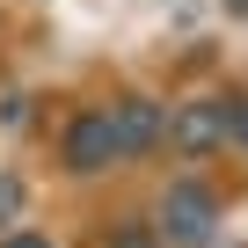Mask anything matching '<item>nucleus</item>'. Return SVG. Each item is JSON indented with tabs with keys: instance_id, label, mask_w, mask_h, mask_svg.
<instances>
[{
	"instance_id": "nucleus-1",
	"label": "nucleus",
	"mask_w": 248,
	"mask_h": 248,
	"mask_svg": "<svg viewBox=\"0 0 248 248\" xmlns=\"http://www.w3.org/2000/svg\"><path fill=\"white\" fill-rule=\"evenodd\" d=\"M212 226H219V190H212V183L183 175V183L161 190V212H154V233H161V241H175V248H204Z\"/></svg>"
},
{
	"instance_id": "nucleus-6",
	"label": "nucleus",
	"mask_w": 248,
	"mask_h": 248,
	"mask_svg": "<svg viewBox=\"0 0 248 248\" xmlns=\"http://www.w3.org/2000/svg\"><path fill=\"white\" fill-rule=\"evenodd\" d=\"M226 146H248V95H226Z\"/></svg>"
},
{
	"instance_id": "nucleus-4",
	"label": "nucleus",
	"mask_w": 248,
	"mask_h": 248,
	"mask_svg": "<svg viewBox=\"0 0 248 248\" xmlns=\"http://www.w3.org/2000/svg\"><path fill=\"white\" fill-rule=\"evenodd\" d=\"M109 117H117L124 161H146L154 146H168V109H161L154 95H124V102H109Z\"/></svg>"
},
{
	"instance_id": "nucleus-3",
	"label": "nucleus",
	"mask_w": 248,
	"mask_h": 248,
	"mask_svg": "<svg viewBox=\"0 0 248 248\" xmlns=\"http://www.w3.org/2000/svg\"><path fill=\"white\" fill-rule=\"evenodd\" d=\"M168 146H175L183 161L219 154V146H226V95H197V102L168 109Z\"/></svg>"
},
{
	"instance_id": "nucleus-7",
	"label": "nucleus",
	"mask_w": 248,
	"mask_h": 248,
	"mask_svg": "<svg viewBox=\"0 0 248 248\" xmlns=\"http://www.w3.org/2000/svg\"><path fill=\"white\" fill-rule=\"evenodd\" d=\"M22 212V175H0V219Z\"/></svg>"
},
{
	"instance_id": "nucleus-9",
	"label": "nucleus",
	"mask_w": 248,
	"mask_h": 248,
	"mask_svg": "<svg viewBox=\"0 0 248 248\" xmlns=\"http://www.w3.org/2000/svg\"><path fill=\"white\" fill-rule=\"evenodd\" d=\"M226 8H233V15H248V0H226Z\"/></svg>"
},
{
	"instance_id": "nucleus-2",
	"label": "nucleus",
	"mask_w": 248,
	"mask_h": 248,
	"mask_svg": "<svg viewBox=\"0 0 248 248\" xmlns=\"http://www.w3.org/2000/svg\"><path fill=\"white\" fill-rule=\"evenodd\" d=\"M59 161L66 175H102L124 161V139H117V117L109 109H73L66 117V139H59Z\"/></svg>"
},
{
	"instance_id": "nucleus-5",
	"label": "nucleus",
	"mask_w": 248,
	"mask_h": 248,
	"mask_svg": "<svg viewBox=\"0 0 248 248\" xmlns=\"http://www.w3.org/2000/svg\"><path fill=\"white\" fill-rule=\"evenodd\" d=\"M161 233H154V219H124L117 233H109V248H154Z\"/></svg>"
},
{
	"instance_id": "nucleus-8",
	"label": "nucleus",
	"mask_w": 248,
	"mask_h": 248,
	"mask_svg": "<svg viewBox=\"0 0 248 248\" xmlns=\"http://www.w3.org/2000/svg\"><path fill=\"white\" fill-rule=\"evenodd\" d=\"M0 248H51V241H44V233H8Z\"/></svg>"
}]
</instances>
